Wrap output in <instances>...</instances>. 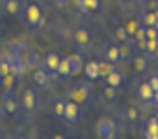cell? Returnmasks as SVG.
Listing matches in <instances>:
<instances>
[{
	"label": "cell",
	"instance_id": "obj_1",
	"mask_svg": "<svg viewBox=\"0 0 158 139\" xmlns=\"http://www.w3.org/2000/svg\"><path fill=\"white\" fill-rule=\"evenodd\" d=\"M13 59L22 61L27 68L39 64V55H37V52L34 50V48H30L27 43H18L15 48H13Z\"/></svg>",
	"mask_w": 158,
	"mask_h": 139
},
{
	"label": "cell",
	"instance_id": "obj_2",
	"mask_svg": "<svg viewBox=\"0 0 158 139\" xmlns=\"http://www.w3.org/2000/svg\"><path fill=\"white\" fill-rule=\"evenodd\" d=\"M18 103H20V111H22L25 116H34L37 111H39V98H37L36 91L30 89V88H27L22 93Z\"/></svg>",
	"mask_w": 158,
	"mask_h": 139
},
{
	"label": "cell",
	"instance_id": "obj_3",
	"mask_svg": "<svg viewBox=\"0 0 158 139\" xmlns=\"http://www.w3.org/2000/svg\"><path fill=\"white\" fill-rule=\"evenodd\" d=\"M22 18H23V23L27 27L34 29L37 25H41V22H43V9H41V6L37 2H29L23 7Z\"/></svg>",
	"mask_w": 158,
	"mask_h": 139
},
{
	"label": "cell",
	"instance_id": "obj_4",
	"mask_svg": "<svg viewBox=\"0 0 158 139\" xmlns=\"http://www.w3.org/2000/svg\"><path fill=\"white\" fill-rule=\"evenodd\" d=\"M68 98H69L71 102L78 103L80 107H82V105H85V103L93 98V89H91V86H89L87 82L77 84V86H73V88L68 91Z\"/></svg>",
	"mask_w": 158,
	"mask_h": 139
},
{
	"label": "cell",
	"instance_id": "obj_5",
	"mask_svg": "<svg viewBox=\"0 0 158 139\" xmlns=\"http://www.w3.org/2000/svg\"><path fill=\"white\" fill-rule=\"evenodd\" d=\"M96 136L100 139H114L115 137V123L110 118H100L96 121Z\"/></svg>",
	"mask_w": 158,
	"mask_h": 139
},
{
	"label": "cell",
	"instance_id": "obj_6",
	"mask_svg": "<svg viewBox=\"0 0 158 139\" xmlns=\"http://www.w3.org/2000/svg\"><path fill=\"white\" fill-rule=\"evenodd\" d=\"M82 118H84V112H82V109H80L78 103L71 102V100H68L66 102V109H64V116H62V119H64L66 123H78V121H82Z\"/></svg>",
	"mask_w": 158,
	"mask_h": 139
},
{
	"label": "cell",
	"instance_id": "obj_7",
	"mask_svg": "<svg viewBox=\"0 0 158 139\" xmlns=\"http://www.w3.org/2000/svg\"><path fill=\"white\" fill-rule=\"evenodd\" d=\"M59 57L57 54H48V55H44L41 61H39V66H41V70H44L46 73L50 75L52 79H57V66H59Z\"/></svg>",
	"mask_w": 158,
	"mask_h": 139
},
{
	"label": "cell",
	"instance_id": "obj_8",
	"mask_svg": "<svg viewBox=\"0 0 158 139\" xmlns=\"http://www.w3.org/2000/svg\"><path fill=\"white\" fill-rule=\"evenodd\" d=\"M23 2L22 0H6L4 2V13L7 18L11 20H18L22 18V13H23Z\"/></svg>",
	"mask_w": 158,
	"mask_h": 139
},
{
	"label": "cell",
	"instance_id": "obj_9",
	"mask_svg": "<svg viewBox=\"0 0 158 139\" xmlns=\"http://www.w3.org/2000/svg\"><path fill=\"white\" fill-rule=\"evenodd\" d=\"M73 43L77 45L78 48H87L91 45V32L87 29H84V27L75 29V32H73Z\"/></svg>",
	"mask_w": 158,
	"mask_h": 139
},
{
	"label": "cell",
	"instance_id": "obj_10",
	"mask_svg": "<svg viewBox=\"0 0 158 139\" xmlns=\"http://www.w3.org/2000/svg\"><path fill=\"white\" fill-rule=\"evenodd\" d=\"M4 111L7 114H11V116H16L20 112V103L13 96V91H6L4 93Z\"/></svg>",
	"mask_w": 158,
	"mask_h": 139
},
{
	"label": "cell",
	"instance_id": "obj_11",
	"mask_svg": "<svg viewBox=\"0 0 158 139\" xmlns=\"http://www.w3.org/2000/svg\"><path fill=\"white\" fill-rule=\"evenodd\" d=\"M68 63H69V70H71V75H78L82 73L84 70V63H82V57L78 54H71L68 57Z\"/></svg>",
	"mask_w": 158,
	"mask_h": 139
},
{
	"label": "cell",
	"instance_id": "obj_12",
	"mask_svg": "<svg viewBox=\"0 0 158 139\" xmlns=\"http://www.w3.org/2000/svg\"><path fill=\"white\" fill-rule=\"evenodd\" d=\"M153 95H155V91H153V88L149 86V82L148 80L142 82V84L139 86V98H140V100H144V102H151V100H153Z\"/></svg>",
	"mask_w": 158,
	"mask_h": 139
},
{
	"label": "cell",
	"instance_id": "obj_13",
	"mask_svg": "<svg viewBox=\"0 0 158 139\" xmlns=\"http://www.w3.org/2000/svg\"><path fill=\"white\" fill-rule=\"evenodd\" d=\"M84 72H85V75L89 77V80H96V79H100V68H98V63H96V61L87 63V64L84 66Z\"/></svg>",
	"mask_w": 158,
	"mask_h": 139
},
{
	"label": "cell",
	"instance_id": "obj_14",
	"mask_svg": "<svg viewBox=\"0 0 158 139\" xmlns=\"http://www.w3.org/2000/svg\"><path fill=\"white\" fill-rule=\"evenodd\" d=\"M78 9L82 11V13L89 15V13L96 11V9H100V0H84V2L78 6Z\"/></svg>",
	"mask_w": 158,
	"mask_h": 139
},
{
	"label": "cell",
	"instance_id": "obj_15",
	"mask_svg": "<svg viewBox=\"0 0 158 139\" xmlns=\"http://www.w3.org/2000/svg\"><path fill=\"white\" fill-rule=\"evenodd\" d=\"M105 80H107L108 86H114V88L119 89V86H123V82H124V79H123V75L119 73V72H112V73L108 75V77H105Z\"/></svg>",
	"mask_w": 158,
	"mask_h": 139
},
{
	"label": "cell",
	"instance_id": "obj_16",
	"mask_svg": "<svg viewBox=\"0 0 158 139\" xmlns=\"http://www.w3.org/2000/svg\"><path fill=\"white\" fill-rule=\"evenodd\" d=\"M105 57H107V61H108V63H112V64L119 63V61H121V55H119V46H115V45L108 46V50H107V54H105Z\"/></svg>",
	"mask_w": 158,
	"mask_h": 139
},
{
	"label": "cell",
	"instance_id": "obj_17",
	"mask_svg": "<svg viewBox=\"0 0 158 139\" xmlns=\"http://www.w3.org/2000/svg\"><path fill=\"white\" fill-rule=\"evenodd\" d=\"M50 75L46 73V72H44V70H41V68H39V70H37L36 73H34V82H36V84H39V86H48V82H50Z\"/></svg>",
	"mask_w": 158,
	"mask_h": 139
},
{
	"label": "cell",
	"instance_id": "obj_18",
	"mask_svg": "<svg viewBox=\"0 0 158 139\" xmlns=\"http://www.w3.org/2000/svg\"><path fill=\"white\" fill-rule=\"evenodd\" d=\"M64 109H66V102L64 100H55V102L52 103V114L55 118H60L64 116Z\"/></svg>",
	"mask_w": 158,
	"mask_h": 139
},
{
	"label": "cell",
	"instance_id": "obj_19",
	"mask_svg": "<svg viewBox=\"0 0 158 139\" xmlns=\"http://www.w3.org/2000/svg\"><path fill=\"white\" fill-rule=\"evenodd\" d=\"M71 75V70H69V63H68V57L66 59H60L59 61V66H57V77H69Z\"/></svg>",
	"mask_w": 158,
	"mask_h": 139
},
{
	"label": "cell",
	"instance_id": "obj_20",
	"mask_svg": "<svg viewBox=\"0 0 158 139\" xmlns=\"http://www.w3.org/2000/svg\"><path fill=\"white\" fill-rule=\"evenodd\" d=\"M146 68H148V59L144 57V55H137V57H133V70H135L137 73H142Z\"/></svg>",
	"mask_w": 158,
	"mask_h": 139
},
{
	"label": "cell",
	"instance_id": "obj_21",
	"mask_svg": "<svg viewBox=\"0 0 158 139\" xmlns=\"http://www.w3.org/2000/svg\"><path fill=\"white\" fill-rule=\"evenodd\" d=\"M114 37L119 41V43H124V41H130V34L126 32L124 29V25H119V27H115L114 30Z\"/></svg>",
	"mask_w": 158,
	"mask_h": 139
},
{
	"label": "cell",
	"instance_id": "obj_22",
	"mask_svg": "<svg viewBox=\"0 0 158 139\" xmlns=\"http://www.w3.org/2000/svg\"><path fill=\"white\" fill-rule=\"evenodd\" d=\"M98 68H100V77H103V79L108 77V75L114 72V64L108 63V61L107 63H98Z\"/></svg>",
	"mask_w": 158,
	"mask_h": 139
},
{
	"label": "cell",
	"instance_id": "obj_23",
	"mask_svg": "<svg viewBox=\"0 0 158 139\" xmlns=\"http://www.w3.org/2000/svg\"><path fill=\"white\" fill-rule=\"evenodd\" d=\"M115 96H117V88H114V86H105V91H103V98L107 100V102H114Z\"/></svg>",
	"mask_w": 158,
	"mask_h": 139
},
{
	"label": "cell",
	"instance_id": "obj_24",
	"mask_svg": "<svg viewBox=\"0 0 158 139\" xmlns=\"http://www.w3.org/2000/svg\"><path fill=\"white\" fill-rule=\"evenodd\" d=\"M140 27V22L139 20H126V23H124V29H126V32L130 34V37L135 34V30Z\"/></svg>",
	"mask_w": 158,
	"mask_h": 139
},
{
	"label": "cell",
	"instance_id": "obj_25",
	"mask_svg": "<svg viewBox=\"0 0 158 139\" xmlns=\"http://www.w3.org/2000/svg\"><path fill=\"white\" fill-rule=\"evenodd\" d=\"M119 55H121V61L123 59H128L131 55V45L128 41H124V43L119 45Z\"/></svg>",
	"mask_w": 158,
	"mask_h": 139
},
{
	"label": "cell",
	"instance_id": "obj_26",
	"mask_svg": "<svg viewBox=\"0 0 158 139\" xmlns=\"http://www.w3.org/2000/svg\"><path fill=\"white\" fill-rule=\"evenodd\" d=\"M142 25L144 27H155V11H148V13H144Z\"/></svg>",
	"mask_w": 158,
	"mask_h": 139
},
{
	"label": "cell",
	"instance_id": "obj_27",
	"mask_svg": "<svg viewBox=\"0 0 158 139\" xmlns=\"http://www.w3.org/2000/svg\"><path fill=\"white\" fill-rule=\"evenodd\" d=\"M124 116H126L128 121H135V119H139V109L133 107V105H130L128 109L124 111Z\"/></svg>",
	"mask_w": 158,
	"mask_h": 139
},
{
	"label": "cell",
	"instance_id": "obj_28",
	"mask_svg": "<svg viewBox=\"0 0 158 139\" xmlns=\"http://www.w3.org/2000/svg\"><path fill=\"white\" fill-rule=\"evenodd\" d=\"M146 130L153 132V134H158V119H156V116L149 118V121H148V125H146Z\"/></svg>",
	"mask_w": 158,
	"mask_h": 139
},
{
	"label": "cell",
	"instance_id": "obj_29",
	"mask_svg": "<svg viewBox=\"0 0 158 139\" xmlns=\"http://www.w3.org/2000/svg\"><path fill=\"white\" fill-rule=\"evenodd\" d=\"M146 39H158L156 27H146Z\"/></svg>",
	"mask_w": 158,
	"mask_h": 139
},
{
	"label": "cell",
	"instance_id": "obj_30",
	"mask_svg": "<svg viewBox=\"0 0 158 139\" xmlns=\"http://www.w3.org/2000/svg\"><path fill=\"white\" fill-rule=\"evenodd\" d=\"M131 37H133L131 41H137V39H144V37H146V27H144L142 23H140V27L135 30V34H133Z\"/></svg>",
	"mask_w": 158,
	"mask_h": 139
},
{
	"label": "cell",
	"instance_id": "obj_31",
	"mask_svg": "<svg viewBox=\"0 0 158 139\" xmlns=\"http://www.w3.org/2000/svg\"><path fill=\"white\" fill-rule=\"evenodd\" d=\"M158 46V39H148V45H146V52H149V54H155Z\"/></svg>",
	"mask_w": 158,
	"mask_h": 139
},
{
	"label": "cell",
	"instance_id": "obj_32",
	"mask_svg": "<svg viewBox=\"0 0 158 139\" xmlns=\"http://www.w3.org/2000/svg\"><path fill=\"white\" fill-rule=\"evenodd\" d=\"M146 45H148V39L144 37V39H137V41H133V48H139V50L146 52Z\"/></svg>",
	"mask_w": 158,
	"mask_h": 139
},
{
	"label": "cell",
	"instance_id": "obj_33",
	"mask_svg": "<svg viewBox=\"0 0 158 139\" xmlns=\"http://www.w3.org/2000/svg\"><path fill=\"white\" fill-rule=\"evenodd\" d=\"M148 82H149V86L153 88V91H156L158 89V77H151Z\"/></svg>",
	"mask_w": 158,
	"mask_h": 139
},
{
	"label": "cell",
	"instance_id": "obj_34",
	"mask_svg": "<svg viewBox=\"0 0 158 139\" xmlns=\"http://www.w3.org/2000/svg\"><path fill=\"white\" fill-rule=\"evenodd\" d=\"M148 9H149V11L158 9V0H148Z\"/></svg>",
	"mask_w": 158,
	"mask_h": 139
},
{
	"label": "cell",
	"instance_id": "obj_35",
	"mask_svg": "<svg viewBox=\"0 0 158 139\" xmlns=\"http://www.w3.org/2000/svg\"><path fill=\"white\" fill-rule=\"evenodd\" d=\"M68 2H69V0H53V4H55L57 7H66Z\"/></svg>",
	"mask_w": 158,
	"mask_h": 139
},
{
	"label": "cell",
	"instance_id": "obj_36",
	"mask_svg": "<svg viewBox=\"0 0 158 139\" xmlns=\"http://www.w3.org/2000/svg\"><path fill=\"white\" fill-rule=\"evenodd\" d=\"M144 139H158V134H153V132H148V130H146V134H144Z\"/></svg>",
	"mask_w": 158,
	"mask_h": 139
},
{
	"label": "cell",
	"instance_id": "obj_37",
	"mask_svg": "<svg viewBox=\"0 0 158 139\" xmlns=\"http://www.w3.org/2000/svg\"><path fill=\"white\" fill-rule=\"evenodd\" d=\"M151 102H153V103H155V105L158 107V89L155 91V95H153V100H151Z\"/></svg>",
	"mask_w": 158,
	"mask_h": 139
},
{
	"label": "cell",
	"instance_id": "obj_38",
	"mask_svg": "<svg viewBox=\"0 0 158 139\" xmlns=\"http://www.w3.org/2000/svg\"><path fill=\"white\" fill-rule=\"evenodd\" d=\"M50 139H66V136H64V134H53Z\"/></svg>",
	"mask_w": 158,
	"mask_h": 139
},
{
	"label": "cell",
	"instance_id": "obj_39",
	"mask_svg": "<svg viewBox=\"0 0 158 139\" xmlns=\"http://www.w3.org/2000/svg\"><path fill=\"white\" fill-rule=\"evenodd\" d=\"M155 27L158 29V9H155Z\"/></svg>",
	"mask_w": 158,
	"mask_h": 139
},
{
	"label": "cell",
	"instance_id": "obj_40",
	"mask_svg": "<svg viewBox=\"0 0 158 139\" xmlns=\"http://www.w3.org/2000/svg\"><path fill=\"white\" fill-rule=\"evenodd\" d=\"M75 2H77V7H78V6L82 4V2H84V0H75Z\"/></svg>",
	"mask_w": 158,
	"mask_h": 139
},
{
	"label": "cell",
	"instance_id": "obj_41",
	"mask_svg": "<svg viewBox=\"0 0 158 139\" xmlns=\"http://www.w3.org/2000/svg\"><path fill=\"white\" fill-rule=\"evenodd\" d=\"M155 55H156V57H158V46H156V50H155Z\"/></svg>",
	"mask_w": 158,
	"mask_h": 139
},
{
	"label": "cell",
	"instance_id": "obj_42",
	"mask_svg": "<svg viewBox=\"0 0 158 139\" xmlns=\"http://www.w3.org/2000/svg\"><path fill=\"white\" fill-rule=\"evenodd\" d=\"M0 82H2V72H0Z\"/></svg>",
	"mask_w": 158,
	"mask_h": 139
},
{
	"label": "cell",
	"instance_id": "obj_43",
	"mask_svg": "<svg viewBox=\"0 0 158 139\" xmlns=\"http://www.w3.org/2000/svg\"><path fill=\"white\" fill-rule=\"evenodd\" d=\"M15 139H27V137H15Z\"/></svg>",
	"mask_w": 158,
	"mask_h": 139
},
{
	"label": "cell",
	"instance_id": "obj_44",
	"mask_svg": "<svg viewBox=\"0 0 158 139\" xmlns=\"http://www.w3.org/2000/svg\"><path fill=\"white\" fill-rule=\"evenodd\" d=\"M156 119H158V112H156Z\"/></svg>",
	"mask_w": 158,
	"mask_h": 139
}]
</instances>
